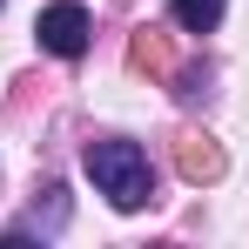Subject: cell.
<instances>
[{
  "label": "cell",
  "instance_id": "1",
  "mask_svg": "<svg viewBox=\"0 0 249 249\" xmlns=\"http://www.w3.org/2000/svg\"><path fill=\"white\" fill-rule=\"evenodd\" d=\"M81 168H88V182H94V196H108V209H122V215L155 202V168H148V148L142 142L101 135V142L81 148Z\"/></svg>",
  "mask_w": 249,
  "mask_h": 249
},
{
  "label": "cell",
  "instance_id": "2",
  "mask_svg": "<svg viewBox=\"0 0 249 249\" xmlns=\"http://www.w3.org/2000/svg\"><path fill=\"white\" fill-rule=\"evenodd\" d=\"M88 34H94V20H88L81 0H54V7H41V20H34V41H41L54 61H81Z\"/></svg>",
  "mask_w": 249,
  "mask_h": 249
},
{
  "label": "cell",
  "instance_id": "3",
  "mask_svg": "<svg viewBox=\"0 0 249 249\" xmlns=\"http://www.w3.org/2000/svg\"><path fill=\"white\" fill-rule=\"evenodd\" d=\"M222 14H229V0H168V20L189 27V34H215Z\"/></svg>",
  "mask_w": 249,
  "mask_h": 249
},
{
  "label": "cell",
  "instance_id": "4",
  "mask_svg": "<svg viewBox=\"0 0 249 249\" xmlns=\"http://www.w3.org/2000/svg\"><path fill=\"white\" fill-rule=\"evenodd\" d=\"M0 7H7V0H0Z\"/></svg>",
  "mask_w": 249,
  "mask_h": 249
}]
</instances>
